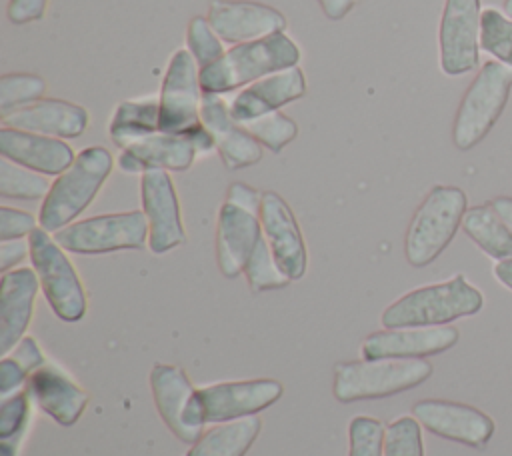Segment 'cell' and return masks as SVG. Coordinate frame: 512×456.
I'll use <instances>...</instances> for the list:
<instances>
[{
  "label": "cell",
  "instance_id": "1",
  "mask_svg": "<svg viewBox=\"0 0 512 456\" xmlns=\"http://www.w3.org/2000/svg\"><path fill=\"white\" fill-rule=\"evenodd\" d=\"M298 62V44L286 32H278L228 48L218 62L200 70V86L204 94L224 96L242 90L256 80L294 68Z\"/></svg>",
  "mask_w": 512,
  "mask_h": 456
},
{
  "label": "cell",
  "instance_id": "2",
  "mask_svg": "<svg viewBox=\"0 0 512 456\" xmlns=\"http://www.w3.org/2000/svg\"><path fill=\"white\" fill-rule=\"evenodd\" d=\"M482 306V292L464 274H456L444 282L406 292L384 308L380 322L384 328L446 326L458 318L478 314Z\"/></svg>",
  "mask_w": 512,
  "mask_h": 456
},
{
  "label": "cell",
  "instance_id": "3",
  "mask_svg": "<svg viewBox=\"0 0 512 456\" xmlns=\"http://www.w3.org/2000/svg\"><path fill=\"white\" fill-rule=\"evenodd\" d=\"M114 166L112 154L104 146L80 150L68 170L50 186L38 212V224L46 232H58L72 224L98 196Z\"/></svg>",
  "mask_w": 512,
  "mask_h": 456
},
{
  "label": "cell",
  "instance_id": "4",
  "mask_svg": "<svg viewBox=\"0 0 512 456\" xmlns=\"http://www.w3.org/2000/svg\"><path fill=\"white\" fill-rule=\"evenodd\" d=\"M432 372V364L424 358H362L338 362L334 366L332 394L342 404L388 398L420 386Z\"/></svg>",
  "mask_w": 512,
  "mask_h": 456
},
{
  "label": "cell",
  "instance_id": "5",
  "mask_svg": "<svg viewBox=\"0 0 512 456\" xmlns=\"http://www.w3.org/2000/svg\"><path fill=\"white\" fill-rule=\"evenodd\" d=\"M468 210V198L458 186H434L416 208L404 238V256L410 266L432 264L452 242Z\"/></svg>",
  "mask_w": 512,
  "mask_h": 456
},
{
  "label": "cell",
  "instance_id": "6",
  "mask_svg": "<svg viewBox=\"0 0 512 456\" xmlns=\"http://www.w3.org/2000/svg\"><path fill=\"white\" fill-rule=\"evenodd\" d=\"M262 192L244 184L232 182L226 200L218 210L216 220V262L224 278L244 274V268L262 238L260 222Z\"/></svg>",
  "mask_w": 512,
  "mask_h": 456
},
{
  "label": "cell",
  "instance_id": "7",
  "mask_svg": "<svg viewBox=\"0 0 512 456\" xmlns=\"http://www.w3.org/2000/svg\"><path fill=\"white\" fill-rule=\"evenodd\" d=\"M512 92V66L488 60L466 88L452 124V142L466 152L480 144L502 116Z\"/></svg>",
  "mask_w": 512,
  "mask_h": 456
},
{
  "label": "cell",
  "instance_id": "8",
  "mask_svg": "<svg viewBox=\"0 0 512 456\" xmlns=\"http://www.w3.org/2000/svg\"><path fill=\"white\" fill-rule=\"evenodd\" d=\"M32 268L52 312L64 322H78L86 314V290L66 250L46 232L34 228L28 236Z\"/></svg>",
  "mask_w": 512,
  "mask_h": 456
},
{
  "label": "cell",
  "instance_id": "9",
  "mask_svg": "<svg viewBox=\"0 0 512 456\" xmlns=\"http://www.w3.org/2000/svg\"><path fill=\"white\" fill-rule=\"evenodd\" d=\"M54 240L72 254H108L140 250L148 244V220L142 210L100 214L76 220L54 232Z\"/></svg>",
  "mask_w": 512,
  "mask_h": 456
},
{
  "label": "cell",
  "instance_id": "10",
  "mask_svg": "<svg viewBox=\"0 0 512 456\" xmlns=\"http://www.w3.org/2000/svg\"><path fill=\"white\" fill-rule=\"evenodd\" d=\"M200 68L186 48L176 50L166 66L158 94V130L186 134L202 124Z\"/></svg>",
  "mask_w": 512,
  "mask_h": 456
},
{
  "label": "cell",
  "instance_id": "11",
  "mask_svg": "<svg viewBox=\"0 0 512 456\" xmlns=\"http://www.w3.org/2000/svg\"><path fill=\"white\" fill-rule=\"evenodd\" d=\"M150 388L156 410L168 430L184 444H194L204 434V414L198 400V388L192 386L186 372L174 364H154L150 370Z\"/></svg>",
  "mask_w": 512,
  "mask_h": 456
},
{
  "label": "cell",
  "instance_id": "12",
  "mask_svg": "<svg viewBox=\"0 0 512 456\" xmlns=\"http://www.w3.org/2000/svg\"><path fill=\"white\" fill-rule=\"evenodd\" d=\"M480 0H446L440 18V68L446 76H462L480 58Z\"/></svg>",
  "mask_w": 512,
  "mask_h": 456
},
{
  "label": "cell",
  "instance_id": "13",
  "mask_svg": "<svg viewBox=\"0 0 512 456\" xmlns=\"http://www.w3.org/2000/svg\"><path fill=\"white\" fill-rule=\"evenodd\" d=\"M140 202L148 220V248L152 254H166L186 242L180 200L168 170L152 168L142 174Z\"/></svg>",
  "mask_w": 512,
  "mask_h": 456
},
{
  "label": "cell",
  "instance_id": "14",
  "mask_svg": "<svg viewBox=\"0 0 512 456\" xmlns=\"http://www.w3.org/2000/svg\"><path fill=\"white\" fill-rule=\"evenodd\" d=\"M282 392V382L274 378H254L202 386L198 388V400L206 424H222L256 416L258 412L278 402Z\"/></svg>",
  "mask_w": 512,
  "mask_h": 456
},
{
  "label": "cell",
  "instance_id": "15",
  "mask_svg": "<svg viewBox=\"0 0 512 456\" xmlns=\"http://www.w3.org/2000/svg\"><path fill=\"white\" fill-rule=\"evenodd\" d=\"M118 148L132 152L146 170L160 168L168 172H184L196 162L198 156L216 150V144L206 126L200 124L186 134H168L156 130L132 136Z\"/></svg>",
  "mask_w": 512,
  "mask_h": 456
},
{
  "label": "cell",
  "instance_id": "16",
  "mask_svg": "<svg viewBox=\"0 0 512 456\" xmlns=\"http://www.w3.org/2000/svg\"><path fill=\"white\" fill-rule=\"evenodd\" d=\"M412 416L428 432L470 448H484L494 434V420L482 410L462 402L436 398L418 400L412 406Z\"/></svg>",
  "mask_w": 512,
  "mask_h": 456
},
{
  "label": "cell",
  "instance_id": "17",
  "mask_svg": "<svg viewBox=\"0 0 512 456\" xmlns=\"http://www.w3.org/2000/svg\"><path fill=\"white\" fill-rule=\"evenodd\" d=\"M260 222L262 234L280 268L290 280H300L308 268V250L288 202L272 190L262 192Z\"/></svg>",
  "mask_w": 512,
  "mask_h": 456
},
{
  "label": "cell",
  "instance_id": "18",
  "mask_svg": "<svg viewBox=\"0 0 512 456\" xmlns=\"http://www.w3.org/2000/svg\"><path fill=\"white\" fill-rule=\"evenodd\" d=\"M206 18L214 32L230 44L252 42L286 30V18L280 10L250 0H212Z\"/></svg>",
  "mask_w": 512,
  "mask_h": 456
},
{
  "label": "cell",
  "instance_id": "19",
  "mask_svg": "<svg viewBox=\"0 0 512 456\" xmlns=\"http://www.w3.org/2000/svg\"><path fill=\"white\" fill-rule=\"evenodd\" d=\"M460 334L454 326L424 328H384L362 340L360 356L364 360L378 358H428L450 350Z\"/></svg>",
  "mask_w": 512,
  "mask_h": 456
},
{
  "label": "cell",
  "instance_id": "20",
  "mask_svg": "<svg viewBox=\"0 0 512 456\" xmlns=\"http://www.w3.org/2000/svg\"><path fill=\"white\" fill-rule=\"evenodd\" d=\"M200 118L206 130L212 134L216 150L226 168H248L262 160V144L238 120H234L230 104L222 94L202 96Z\"/></svg>",
  "mask_w": 512,
  "mask_h": 456
},
{
  "label": "cell",
  "instance_id": "21",
  "mask_svg": "<svg viewBox=\"0 0 512 456\" xmlns=\"http://www.w3.org/2000/svg\"><path fill=\"white\" fill-rule=\"evenodd\" d=\"M0 156L44 176H60L76 158L72 146L62 138L8 126L0 128Z\"/></svg>",
  "mask_w": 512,
  "mask_h": 456
},
{
  "label": "cell",
  "instance_id": "22",
  "mask_svg": "<svg viewBox=\"0 0 512 456\" xmlns=\"http://www.w3.org/2000/svg\"><path fill=\"white\" fill-rule=\"evenodd\" d=\"M36 408L60 426H74L88 406V394L66 372L54 364H44L26 382Z\"/></svg>",
  "mask_w": 512,
  "mask_h": 456
},
{
  "label": "cell",
  "instance_id": "23",
  "mask_svg": "<svg viewBox=\"0 0 512 456\" xmlns=\"http://www.w3.org/2000/svg\"><path fill=\"white\" fill-rule=\"evenodd\" d=\"M40 280L34 268H14L0 280V356H6L24 338L32 320Z\"/></svg>",
  "mask_w": 512,
  "mask_h": 456
},
{
  "label": "cell",
  "instance_id": "24",
  "mask_svg": "<svg viewBox=\"0 0 512 456\" xmlns=\"http://www.w3.org/2000/svg\"><path fill=\"white\" fill-rule=\"evenodd\" d=\"M0 120H2V126H8V128H18V130L64 140V138L82 136L88 128L90 116H88V110L80 104L60 100V98H42Z\"/></svg>",
  "mask_w": 512,
  "mask_h": 456
},
{
  "label": "cell",
  "instance_id": "25",
  "mask_svg": "<svg viewBox=\"0 0 512 456\" xmlns=\"http://www.w3.org/2000/svg\"><path fill=\"white\" fill-rule=\"evenodd\" d=\"M308 90L304 72L294 66L262 80L252 82L250 86L242 88L230 102V112L234 120L246 122L256 116L276 112L282 106L302 98Z\"/></svg>",
  "mask_w": 512,
  "mask_h": 456
},
{
  "label": "cell",
  "instance_id": "26",
  "mask_svg": "<svg viewBox=\"0 0 512 456\" xmlns=\"http://www.w3.org/2000/svg\"><path fill=\"white\" fill-rule=\"evenodd\" d=\"M262 422L258 416L222 422L206 430L186 452V456H246L258 438Z\"/></svg>",
  "mask_w": 512,
  "mask_h": 456
},
{
  "label": "cell",
  "instance_id": "27",
  "mask_svg": "<svg viewBox=\"0 0 512 456\" xmlns=\"http://www.w3.org/2000/svg\"><path fill=\"white\" fill-rule=\"evenodd\" d=\"M464 234L496 262L512 258V230L490 204L472 206L462 220Z\"/></svg>",
  "mask_w": 512,
  "mask_h": 456
},
{
  "label": "cell",
  "instance_id": "28",
  "mask_svg": "<svg viewBox=\"0 0 512 456\" xmlns=\"http://www.w3.org/2000/svg\"><path fill=\"white\" fill-rule=\"evenodd\" d=\"M158 130V98H132L116 106L108 124V134L116 146L124 140Z\"/></svg>",
  "mask_w": 512,
  "mask_h": 456
},
{
  "label": "cell",
  "instance_id": "29",
  "mask_svg": "<svg viewBox=\"0 0 512 456\" xmlns=\"http://www.w3.org/2000/svg\"><path fill=\"white\" fill-rule=\"evenodd\" d=\"M46 364V358L32 336H24L12 352L2 356L0 362V396L6 398L22 390L28 378Z\"/></svg>",
  "mask_w": 512,
  "mask_h": 456
},
{
  "label": "cell",
  "instance_id": "30",
  "mask_svg": "<svg viewBox=\"0 0 512 456\" xmlns=\"http://www.w3.org/2000/svg\"><path fill=\"white\" fill-rule=\"evenodd\" d=\"M32 398L26 388L0 402V456H16L32 420Z\"/></svg>",
  "mask_w": 512,
  "mask_h": 456
},
{
  "label": "cell",
  "instance_id": "31",
  "mask_svg": "<svg viewBox=\"0 0 512 456\" xmlns=\"http://www.w3.org/2000/svg\"><path fill=\"white\" fill-rule=\"evenodd\" d=\"M44 174L28 170L8 158H0V196L14 200H44L50 192Z\"/></svg>",
  "mask_w": 512,
  "mask_h": 456
},
{
  "label": "cell",
  "instance_id": "32",
  "mask_svg": "<svg viewBox=\"0 0 512 456\" xmlns=\"http://www.w3.org/2000/svg\"><path fill=\"white\" fill-rule=\"evenodd\" d=\"M46 82L38 74L12 72L0 78V118L42 100Z\"/></svg>",
  "mask_w": 512,
  "mask_h": 456
},
{
  "label": "cell",
  "instance_id": "33",
  "mask_svg": "<svg viewBox=\"0 0 512 456\" xmlns=\"http://www.w3.org/2000/svg\"><path fill=\"white\" fill-rule=\"evenodd\" d=\"M246 282L252 292H266V290H280L286 288L292 280L286 276V272L276 262L268 240L260 238L256 250L252 252L246 268H244Z\"/></svg>",
  "mask_w": 512,
  "mask_h": 456
},
{
  "label": "cell",
  "instance_id": "34",
  "mask_svg": "<svg viewBox=\"0 0 512 456\" xmlns=\"http://www.w3.org/2000/svg\"><path fill=\"white\" fill-rule=\"evenodd\" d=\"M264 148L278 154L298 136V126L292 118L282 112H268L252 120L240 122Z\"/></svg>",
  "mask_w": 512,
  "mask_h": 456
},
{
  "label": "cell",
  "instance_id": "35",
  "mask_svg": "<svg viewBox=\"0 0 512 456\" xmlns=\"http://www.w3.org/2000/svg\"><path fill=\"white\" fill-rule=\"evenodd\" d=\"M480 48L494 56V60L512 66V18L496 8L482 10Z\"/></svg>",
  "mask_w": 512,
  "mask_h": 456
},
{
  "label": "cell",
  "instance_id": "36",
  "mask_svg": "<svg viewBox=\"0 0 512 456\" xmlns=\"http://www.w3.org/2000/svg\"><path fill=\"white\" fill-rule=\"evenodd\" d=\"M224 40L214 32L208 18L194 16L186 28V50L196 60L198 68H206L224 56Z\"/></svg>",
  "mask_w": 512,
  "mask_h": 456
},
{
  "label": "cell",
  "instance_id": "37",
  "mask_svg": "<svg viewBox=\"0 0 512 456\" xmlns=\"http://www.w3.org/2000/svg\"><path fill=\"white\" fill-rule=\"evenodd\" d=\"M384 456H424L422 426L414 416H398L386 426Z\"/></svg>",
  "mask_w": 512,
  "mask_h": 456
},
{
  "label": "cell",
  "instance_id": "38",
  "mask_svg": "<svg viewBox=\"0 0 512 456\" xmlns=\"http://www.w3.org/2000/svg\"><path fill=\"white\" fill-rule=\"evenodd\" d=\"M384 426L372 416H354L348 424V456H384Z\"/></svg>",
  "mask_w": 512,
  "mask_h": 456
},
{
  "label": "cell",
  "instance_id": "39",
  "mask_svg": "<svg viewBox=\"0 0 512 456\" xmlns=\"http://www.w3.org/2000/svg\"><path fill=\"white\" fill-rule=\"evenodd\" d=\"M36 218L30 212L2 206L0 208V242L6 240H22L24 236H30L36 226Z\"/></svg>",
  "mask_w": 512,
  "mask_h": 456
},
{
  "label": "cell",
  "instance_id": "40",
  "mask_svg": "<svg viewBox=\"0 0 512 456\" xmlns=\"http://www.w3.org/2000/svg\"><path fill=\"white\" fill-rule=\"evenodd\" d=\"M48 0H8V20L12 24H28L44 16Z\"/></svg>",
  "mask_w": 512,
  "mask_h": 456
},
{
  "label": "cell",
  "instance_id": "41",
  "mask_svg": "<svg viewBox=\"0 0 512 456\" xmlns=\"http://www.w3.org/2000/svg\"><path fill=\"white\" fill-rule=\"evenodd\" d=\"M26 256H30L28 240H6L0 244V272H10L20 264Z\"/></svg>",
  "mask_w": 512,
  "mask_h": 456
},
{
  "label": "cell",
  "instance_id": "42",
  "mask_svg": "<svg viewBox=\"0 0 512 456\" xmlns=\"http://www.w3.org/2000/svg\"><path fill=\"white\" fill-rule=\"evenodd\" d=\"M330 20H342L360 0H316Z\"/></svg>",
  "mask_w": 512,
  "mask_h": 456
},
{
  "label": "cell",
  "instance_id": "43",
  "mask_svg": "<svg viewBox=\"0 0 512 456\" xmlns=\"http://www.w3.org/2000/svg\"><path fill=\"white\" fill-rule=\"evenodd\" d=\"M118 168L122 172H126V174H140L142 176L146 172L144 164L132 152H128V150H120V154H118Z\"/></svg>",
  "mask_w": 512,
  "mask_h": 456
},
{
  "label": "cell",
  "instance_id": "44",
  "mask_svg": "<svg viewBox=\"0 0 512 456\" xmlns=\"http://www.w3.org/2000/svg\"><path fill=\"white\" fill-rule=\"evenodd\" d=\"M488 204L496 210V214H498V216L504 220V224L512 230V198H510V196H496V198H492Z\"/></svg>",
  "mask_w": 512,
  "mask_h": 456
},
{
  "label": "cell",
  "instance_id": "45",
  "mask_svg": "<svg viewBox=\"0 0 512 456\" xmlns=\"http://www.w3.org/2000/svg\"><path fill=\"white\" fill-rule=\"evenodd\" d=\"M494 278H496L502 286H506V288L512 290V258H510V260H500V262H496V266H494Z\"/></svg>",
  "mask_w": 512,
  "mask_h": 456
},
{
  "label": "cell",
  "instance_id": "46",
  "mask_svg": "<svg viewBox=\"0 0 512 456\" xmlns=\"http://www.w3.org/2000/svg\"><path fill=\"white\" fill-rule=\"evenodd\" d=\"M504 14L508 16V18H512V0H504Z\"/></svg>",
  "mask_w": 512,
  "mask_h": 456
}]
</instances>
